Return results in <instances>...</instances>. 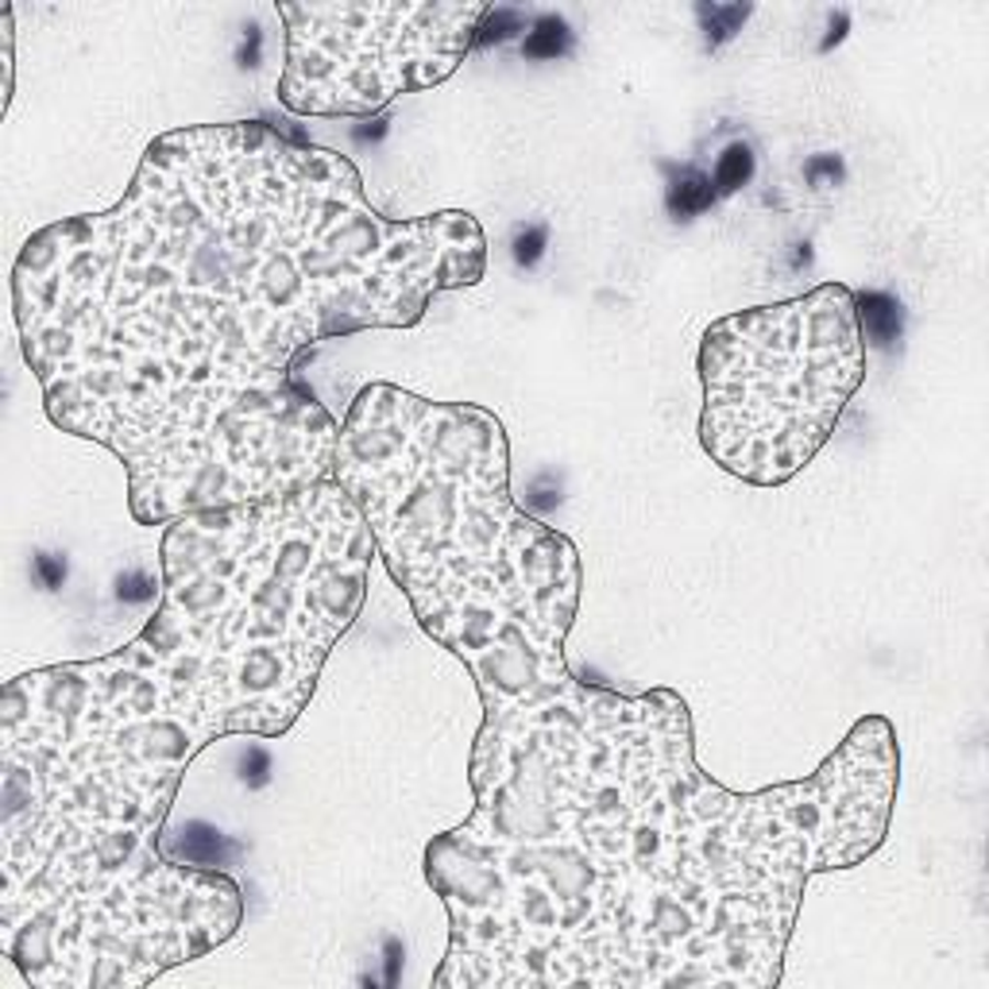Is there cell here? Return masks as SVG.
<instances>
[{
  "label": "cell",
  "mask_w": 989,
  "mask_h": 989,
  "mask_svg": "<svg viewBox=\"0 0 989 989\" xmlns=\"http://www.w3.org/2000/svg\"><path fill=\"white\" fill-rule=\"evenodd\" d=\"M12 40H17V28H12V9H4V12H0V43H4V109H9V101H12V74H17Z\"/></svg>",
  "instance_id": "obj_12"
},
{
  "label": "cell",
  "mask_w": 989,
  "mask_h": 989,
  "mask_svg": "<svg viewBox=\"0 0 989 989\" xmlns=\"http://www.w3.org/2000/svg\"><path fill=\"white\" fill-rule=\"evenodd\" d=\"M468 784L421 858L449 912L437 989H769L807 881L886 843L901 750L862 715L815 773L738 792L700 769L681 692L569 673L483 712Z\"/></svg>",
  "instance_id": "obj_2"
},
{
  "label": "cell",
  "mask_w": 989,
  "mask_h": 989,
  "mask_svg": "<svg viewBox=\"0 0 989 989\" xmlns=\"http://www.w3.org/2000/svg\"><path fill=\"white\" fill-rule=\"evenodd\" d=\"M483 271L472 213L383 217L344 155L232 120L155 135L120 201L32 232L12 317L47 418L167 526L333 480L341 426L298 360L414 329Z\"/></svg>",
  "instance_id": "obj_1"
},
{
  "label": "cell",
  "mask_w": 989,
  "mask_h": 989,
  "mask_svg": "<svg viewBox=\"0 0 989 989\" xmlns=\"http://www.w3.org/2000/svg\"><path fill=\"white\" fill-rule=\"evenodd\" d=\"M712 178H704V175H684V186L677 183L673 186V198H669V206H673V213H681V217H689V213H696V209H704L707 201H712Z\"/></svg>",
  "instance_id": "obj_11"
},
{
  "label": "cell",
  "mask_w": 989,
  "mask_h": 989,
  "mask_svg": "<svg viewBox=\"0 0 989 989\" xmlns=\"http://www.w3.org/2000/svg\"><path fill=\"white\" fill-rule=\"evenodd\" d=\"M317 681L290 634L167 541L132 641L4 684L0 950L28 986L135 989L240 932V886L163 855V827L209 743L286 735Z\"/></svg>",
  "instance_id": "obj_3"
},
{
  "label": "cell",
  "mask_w": 989,
  "mask_h": 989,
  "mask_svg": "<svg viewBox=\"0 0 989 989\" xmlns=\"http://www.w3.org/2000/svg\"><path fill=\"white\" fill-rule=\"evenodd\" d=\"M855 306H858V329L862 337H878V341H889L897 333V301L886 298V294H855Z\"/></svg>",
  "instance_id": "obj_7"
},
{
  "label": "cell",
  "mask_w": 989,
  "mask_h": 989,
  "mask_svg": "<svg viewBox=\"0 0 989 989\" xmlns=\"http://www.w3.org/2000/svg\"><path fill=\"white\" fill-rule=\"evenodd\" d=\"M333 480L418 626L475 681L483 712L561 684L584 564L510 495V441L487 406L367 383L349 403Z\"/></svg>",
  "instance_id": "obj_4"
},
{
  "label": "cell",
  "mask_w": 989,
  "mask_h": 989,
  "mask_svg": "<svg viewBox=\"0 0 989 989\" xmlns=\"http://www.w3.org/2000/svg\"><path fill=\"white\" fill-rule=\"evenodd\" d=\"M700 444L750 487L792 483L866 380L855 290L843 283L715 317L696 352Z\"/></svg>",
  "instance_id": "obj_5"
},
{
  "label": "cell",
  "mask_w": 989,
  "mask_h": 989,
  "mask_svg": "<svg viewBox=\"0 0 989 989\" xmlns=\"http://www.w3.org/2000/svg\"><path fill=\"white\" fill-rule=\"evenodd\" d=\"M541 240H546V232L541 229H526V232H518V240H515V260L518 263H534L541 255Z\"/></svg>",
  "instance_id": "obj_13"
},
{
  "label": "cell",
  "mask_w": 989,
  "mask_h": 989,
  "mask_svg": "<svg viewBox=\"0 0 989 989\" xmlns=\"http://www.w3.org/2000/svg\"><path fill=\"white\" fill-rule=\"evenodd\" d=\"M491 4H278V101L294 117H372L457 74Z\"/></svg>",
  "instance_id": "obj_6"
},
{
  "label": "cell",
  "mask_w": 989,
  "mask_h": 989,
  "mask_svg": "<svg viewBox=\"0 0 989 989\" xmlns=\"http://www.w3.org/2000/svg\"><path fill=\"white\" fill-rule=\"evenodd\" d=\"M750 171H754V155L743 147V143H735V147L723 151L719 167H715V175H712V190H715V194H730V190H738V186H743L746 178H750Z\"/></svg>",
  "instance_id": "obj_8"
},
{
  "label": "cell",
  "mask_w": 989,
  "mask_h": 989,
  "mask_svg": "<svg viewBox=\"0 0 989 989\" xmlns=\"http://www.w3.org/2000/svg\"><path fill=\"white\" fill-rule=\"evenodd\" d=\"M564 43H569V24L557 20V17H546V20L534 24L530 35H526L523 51L526 55H534V58H557L564 51Z\"/></svg>",
  "instance_id": "obj_9"
},
{
  "label": "cell",
  "mask_w": 989,
  "mask_h": 989,
  "mask_svg": "<svg viewBox=\"0 0 989 989\" xmlns=\"http://www.w3.org/2000/svg\"><path fill=\"white\" fill-rule=\"evenodd\" d=\"M63 564L58 561H51V557H35V576L43 580V587H58L63 584Z\"/></svg>",
  "instance_id": "obj_14"
},
{
  "label": "cell",
  "mask_w": 989,
  "mask_h": 989,
  "mask_svg": "<svg viewBox=\"0 0 989 989\" xmlns=\"http://www.w3.org/2000/svg\"><path fill=\"white\" fill-rule=\"evenodd\" d=\"M750 17L746 4H700V20H704V32L712 43H723L743 28V20Z\"/></svg>",
  "instance_id": "obj_10"
}]
</instances>
